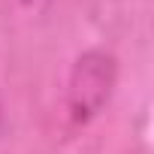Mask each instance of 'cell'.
I'll return each mask as SVG.
<instances>
[{"mask_svg": "<svg viewBox=\"0 0 154 154\" xmlns=\"http://www.w3.org/2000/svg\"><path fill=\"white\" fill-rule=\"evenodd\" d=\"M118 54L106 45L82 48L72 57L63 85V109L72 127H88L109 109L118 88Z\"/></svg>", "mask_w": 154, "mask_h": 154, "instance_id": "obj_1", "label": "cell"}, {"mask_svg": "<svg viewBox=\"0 0 154 154\" xmlns=\"http://www.w3.org/2000/svg\"><path fill=\"white\" fill-rule=\"evenodd\" d=\"M9 3H12V9H15L18 15H24V18H45V15L54 9L57 0H9Z\"/></svg>", "mask_w": 154, "mask_h": 154, "instance_id": "obj_2", "label": "cell"}, {"mask_svg": "<svg viewBox=\"0 0 154 154\" xmlns=\"http://www.w3.org/2000/svg\"><path fill=\"white\" fill-rule=\"evenodd\" d=\"M6 133V103H3V97H0V136Z\"/></svg>", "mask_w": 154, "mask_h": 154, "instance_id": "obj_3", "label": "cell"}]
</instances>
